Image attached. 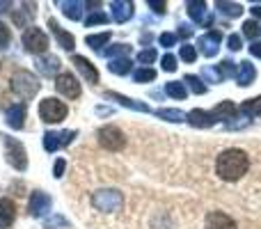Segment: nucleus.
<instances>
[{
	"instance_id": "obj_1",
	"label": "nucleus",
	"mask_w": 261,
	"mask_h": 229,
	"mask_svg": "<svg viewBox=\"0 0 261 229\" xmlns=\"http://www.w3.org/2000/svg\"><path fill=\"white\" fill-rule=\"evenodd\" d=\"M250 170V158L243 149H225L216 161V174L222 181H239Z\"/></svg>"
},
{
	"instance_id": "obj_27",
	"label": "nucleus",
	"mask_w": 261,
	"mask_h": 229,
	"mask_svg": "<svg viewBox=\"0 0 261 229\" xmlns=\"http://www.w3.org/2000/svg\"><path fill=\"white\" fill-rule=\"evenodd\" d=\"M110 41V32H101V35H87L85 44L94 50H103V46Z\"/></svg>"
},
{
	"instance_id": "obj_19",
	"label": "nucleus",
	"mask_w": 261,
	"mask_h": 229,
	"mask_svg": "<svg viewBox=\"0 0 261 229\" xmlns=\"http://www.w3.org/2000/svg\"><path fill=\"white\" fill-rule=\"evenodd\" d=\"M110 7H113V18L117 23H126L133 16V3H128V0H115Z\"/></svg>"
},
{
	"instance_id": "obj_31",
	"label": "nucleus",
	"mask_w": 261,
	"mask_h": 229,
	"mask_svg": "<svg viewBox=\"0 0 261 229\" xmlns=\"http://www.w3.org/2000/svg\"><path fill=\"white\" fill-rule=\"evenodd\" d=\"M32 16H35V12H28V14H25V5H23V9H21V12H18V9H16V12L12 14L14 23H16L18 28H25L28 23L32 21ZM28 28H30V26H28Z\"/></svg>"
},
{
	"instance_id": "obj_37",
	"label": "nucleus",
	"mask_w": 261,
	"mask_h": 229,
	"mask_svg": "<svg viewBox=\"0 0 261 229\" xmlns=\"http://www.w3.org/2000/svg\"><path fill=\"white\" fill-rule=\"evenodd\" d=\"M156 58H158V53L153 48L140 50V53H138V62L140 64H151V62H156Z\"/></svg>"
},
{
	"instance_id": "obj_9",
	"label": "nucleus",
	"mask_w": 261,
	"mask_h": 229,
	"mask_svg": "<svg viewBox=\"0 0 261 229\" xmlns=\"http://www.w3.org/2000/svg\"><path fill=\"white\" fill-rule=\"evenodd\" d=\"M55 90H58V94L67 96V99H78L81 96V83L73 73L64 71L58 73V78H55Z\"/></svg>"
},
{
	"instance_id": "obj_33",
	"label": "nucleus",
	"mask_w": 261,
	"mask_h": 229,
	"mask_svg": "<svg viewBox=\"0 0 261 229\" xmlns=\"http://www.w3.org/2000/svg\"><path fill=\"white\" fill-rule=\"evenodd\" d=\"M241 110H243L245 115H261V96H257V99H248L243 106H241Z\"/></svg>"
},
{
	"instance_id": "obj_22",
	"label": "nucleus",
	"mask_w": 261,
	"mask_h": 229,
	"mask_svg": "<svg viewBox=\"0 0 261 229\" xmlns=\"http://www.w3.org/2000/svg\"><path fill=\"white\" fill-rule=\"evenodd\" d=\"M254 76H257V69H254V64L252 62H241V67H239V73H236V81H239V85L241 87H248L250 83L254 81Z\"/></svg>"
},
{
	"instance_id": "obj_30",
	"label": "nucleus",
	"mask_w": 261,
	"mask_h": 229,
	"mask_svg": "<svg viewBox=\"0 0 261 229\" xmlns=\"http://www.w3.org/2000/svg\"><path fill=\"white\" fill-rule=\"evenodd\" d=\"M156 115L161 117V119H167V121H184L186 119V115L176 108H161V110H156Z\"/></svg>"
},
{
	"instance_id": "obj_46",
	"label": "nucleus",
	"mask_w": 261,
	"mask_h": 229,
	"mask_svg": "<svg viewBox=\"0 0 261 229\" xmlns=\"http://www.w3.org/2000/svg\"><path fill=\"white\" fill-rule=\"evenodd\" d=\"M149 7H151L156 14H165V7H167V5H165V3H156V0H149Z\"/></svg>"
},
{
	"instance_id": "obj_44",
	"label": "nucleus",
	"mask_w": 261,
	"mask_h": 229,
	"mask_svg": "<svg viewBox=\"0 0 261 229\" xmlns=\"http://www.w3.org/2000/svg\"><path fill=\"white\" fill-rule=\"evenodd\" d=\"M193 26H190V23H181L179 26V37H184V39H188L190 35H193Z\"/></svg>"
},
{
	"instance_id": "obj_11",
	"label": "nucleus",
	"mask_w": 261,
	"mask_h": 229,
	"mask_svg": "<svg viewBox=\"0 0 261 229\" xmlns=\"http://www.w3.org/2000/svg\"><path fill=\"white\" fill-rule=\"evenodd\" d=\"M220 41H222V32L218 30H208L206 35H202L197 39V46H199V53L206 55V58H213L220 48Z\"/></svg>"
},
{
	"instance_id": "obj_3",
	"label": "nucleus",
	"mask_w": 261,
	"mask_h": 229,
	"mask_svg": "<svg viewBox=\"0 0 261 229\" xmlns=\"http://www.w3.org/2000/svg\"><path fill=\"white\" fill-rule=\"evenodd\" d=\"M92 204L94 209L99 211H106V213H115L124 207V195L115 188H106V190H96L92 195Z\"/></svg>"
},
{
	"instance_id": "obj_7",
	"label": "nucleus",
	"mask_w": 261,
	"mask_h": 229,
	"mask_svg": "<svg viewBox=\"0 0 261 229\" xmlns=\"http://www.w3.org/2000/svg\"><path fill=\"white\" fill-rule=\"evenodd\" d=\"M96 138H99L101 147L108 149V151H122V149L126 147V135L113 124L101 126L99 133H96Z\"/></svg>"
},
{
	"instance_id": "obj_39",
	"label": "nucleus",
	"mask_w": 261,
	"mask_h": 229,
	"mask_svg": "<svg viewBox=\"0 0 261 229\" xmlns=\"http://www.w3.org/2000/svg\"><path fill=\"white\" fill-rule=\"evenodd\" d=\"M9 41H12V32L5 23H0V48H7Z\"/></svg>"
},
{
	"instance_id": "obj_25",
	"label": "nucleus",
	"mask_w": 261,
	"mask_h": 229,
	"mask_svg": "<svg viewBox=\"0 0 261 229\" xmlns=\"http://www.w3.org/2000/svg\"><path fill=\"white\" fill-rule=\"evenodd\" d=\"M165 94H167V96H172V99H176V101H184L186 96H188V90H186L184 83H179V81H170V83L165 85Z\"/></svg>"
},
{
	"instance_id": "obj_24",
	"label": "nucleus",
	"mask_w": 261,
	"mask_h": 229,
	"mask_svg": "<svg viewBox=\"0 0 261 229\" xmlns=\"http://www.w3.org/2000/svg\"><path fill=\"white\" fill-rule=\"evenodd\" d=\"M236 113V106H234V101H222V104H218L216 108H213V119H231Z\"/></svg>"
},
{
	"instance_id": "obj_12",
	"label": "nucleus",
	"mask_w": 261,
	"mask_h": 229,
	"mask_svg": "<svg viewBox=\"0 0 261 229\" xmlns=\"http://www.w3.org/2000/svg\"><path fill=\"white\" fill-rule=\"evenodd\" d=\"M71 64L83 73V78H85L87 83H99V71H96V67L87 58H83V55H73Z\"/></svg>"
},
{
	"instance_id": "obj_23",
	"label": "nucleus",
	"mask_w": 261,
	"mask_h": 229,
	"mask_svg": "<svg viewBox=\"0 0 261 229\" xmlns=\"http://www.w3.org/2000/svg\"><path fill=\"white\" fill-rule=\"evenodd\" d=\"M60 7H62V12L67 14L71 21H78V18L83 16V7H85V3H78V0H62Z\"/></svg>"
},
{
	"instance_id": "obj_41",
	"label": "nucleus",
	"mask_w": 261,
	"mask_h": 229,
	"mask_svg": "<svg viewBox=\"0 0 261 229\" xmlns=\"http://www.w3.org/2000/svg\"><path fill=\"white\" fill-rule=\"evenodd\" d=\"M161 64H163V69H165V71H174V69H176V58L167 53L165 58L161 60Z\"/></svg>"
},
{
	"instance_id": "obj_2",
	"label": "nucleus",
	"mask_w": 261,
	"mask_h": 229,
	"mask_svg": "<svg viewBox=\"0 0 261 229\" xmlns=\"http://www.w3.org/2000/svg\"><path fill=\"white\" fill-rule=\"evenodd\" d=\"M12 92L21 99H32L39 92V78L28 69H16L12 73Z\"/></svg>"
},
{
	"instance_id": "obj_13",
	"label": "nucleus",
	"mask_w": 261,
	"mask_h": 229,
	"mask_svg": "<svg viewBox=\"0 0 261 229\" xmlns=\"http://www.w3.org/2000/svg\"><path fill=\"white\" fill-rule=\"evenodd\" d=\"M206 229H239L234 218H229L222 211H211L206 216Z\"/></svg>"
},
{
	"instance_id": "obj_26",
	"label": "nucleus",
	"mask_w": 261,
	"mask_h": 229,
	"mask_svg": "<svg viewBox=\"0 0 261 229\" xmlns=\"http://www.w3.org/2000/svg\"><path fill=\"white\" fill-rule=\"evenodd\" d=\"M216 9H218V12H222L225 16H231V18H236V16H241V14H243V7H241L239 3H225V0H218Z\"/></svg>"
},
{
	"instance_id": "obj_15",
	"label": "nucleus",
	"mask_w": 261,
	"mask_h": 229,
	"mask_svg": "<svg viewBox=\"0 0 261 229\" xmlns=\"http://www.w3.org/2000/svg\"><path fill=\"white\" fill-rule=\"evenodd\" d=\"M48 28H50V32L55 35L58 44L62 46L64 50H73V46H76V39H73V35H69L67 30H62V28L58 26V21H55V18H50V21H48Z\"/></svg>"
},
{
	"instance_id": "obj_38",
	"label": "nucleus",
	"mask_w": 261,
	"mask_h": 229,
	"mask_svg": "<svg viewBox=\"0 0 261 229\" xmlns=\"http://www.w3.org/2000/svg\"><path fill=\"white\" fill-rule=\"evenodd\" d=\"M218 73H220L222 78H225V76H234V73H236L234 62H231V60H222V62L218 64Z\"/></svg>"
},
{
	"instance_id": "obj_48",
	"label": "nucleus",
	"mask_w": 261,
	"mask_h": 229,
	"mask_svg": "<svg viewBox=\"0 0 261 229\" xmlns=\"http://www.w3.org/2000/svg\"><path fill=\"white\" fill-rule=\"evenodd\" d=\"M9 7H12V3H5V0H3V3H0V14H5Z\"/></svg>"
},
{
	"instance_id": "obj_29",
	"label": "nucleus",
	"mask_w": 261,
	"mask_h": 229,
	"mask_svg": "<svg viewBox=\"0 0 261 229\" xmlns=\"http://www.w3.org/2000/svg\"><path fill=\"white\" fill-rule=\"evenodd\" d=\"M130 64L133 62H130L128 58H119V60H113V62L108 64V69L113 73H117V76H126V73L130 71Z\"/></svg>"
},
{
	"instance_id": "obj_8",
	"label": "nucleus",
	"mask_w": 261,
	"mask_h": 229,
	"mask_svg": "<svg viewBox=\"0 0 261 229\" xmlns=\"http://www.w3.org/2000/svg\"><path fill=\"white\" fill-rule=\"evenodd\" d=\"M73 138H76V131H48V133H44V149L48 154H55L58 149L67 147V144L73 142Z\"/></svg>"
},
{
	"instance_id": "obj_49",
	"label": "nucleus",
	"mask_w": 261,
	"mask_h": 229,
	"mask_svg": "<svg viewBox=\"0 0 261 229\" xmlns=\"http://www.w3.org/2000/svg\"><path fill=\"white\" fill-rule=\"evenodd\" d=\"M252 16L261 18V5H257V7H252Z\"/></svg>"
},
{
	"instance_id": "obj_43",
	"label": "nucleus",
	"mask_w": 261,
	"mask_h": 229,
	"mask_svg": "<svg viewBox=\"0 0 261 229\" xmlns=\"http://www.w3.org/2000/svg\"><path fill=\"white\" fill-rule=\"evenodd\" d=\"M176 44V35H172V32H163L161 35V46H165V48H170V46Z\"/></svg>"
},
{
	"instance_id": "obj_47",
	"label": "nucleus",
	"mask_w": 261,
	"mask_h": 229,
	"mask_svg": "<svg viewBox=\"0 0 261 229\" xmlns=\"http://www.w3.org/2000/svg\"><path fill=\"white\" fill-rule=\"evenodd\" d=\"M250 55L261 58V41H252V44H250Z\"/></svg>"
},
{
	"instance_id": "obj_40",
	"label": "nucleus",
	"mask_w": 261,
	"mask_h": 229,
	"mask_svg": "<svg viewBox=\"0 0 261 229\" xmlns=\"http://www.w3.org/2000/svg\"><path fill=\"white\" fill-rule=\"evenodd\" d=\"M243 35H245V37H250V39H252V37H257V35H259V26H257V23L252 21V18H250V21H245V23H243Z\"/></svg>"
},
{
	"instance_id": "obj_14",
	"label": "nucleus",
	"mask_w": 261,
	"mask_h": 229,
	"mask_svg": "<svg viewBox=\"0 0 261 229\" xmlns=\"http://www.w3.org/2000/svg\"><path fill=\"white\" fill-rule=\"evenodd\" d=\"M5 121H7L14 131H21L23 126H25V106L14 104L12 108H7V113H5Z\"/></svg>"
},
{
	"instance_id": "obj_20",
	"label": "nucleus",
	"mask_w": 261,
	"mask_h": 229,
	"mask_svg": "<svg viewBox=\"0 0 261 229\" xmlns=\"http://www.w3.org/2000/svg\"><path fill=\"white\" fill-rule=\"evenodd\" d=\"M106 99H113V101H117L119 106H124V108L138 110V113H149V106L147 104L133 101V99H128V96H124V94H117V92H106Z\"/></svg>"
},
{
	"instance_id": "obj_42",
	"label": "nucleus",
	"mask_w": 261,
	"mask_h": 229,
	"mask_svg": "<svg viewBox=\"0 0 261 229\" xmlns=\"http://www.w3.org/2000/svg\"><path fill=\"white\" fill-rule=\"evenodd\" d=\"M64 167H67V161H64V158H58V161H55V165H53V176H55V179H62Z\"/></svg>"
},
{
	"instance_id": "obj_34",
	"label": "nucleus",
	"mask_w": 261,
	"mask_h": 229,
	"mask_svg": "<svg viewBox=\"0 0 261 229\" xmlns=\"http://www.w3.org/2000/svg\"><path fill=\"white\" fill-rule=\"evenodd\" d=\"M184 81L188 83L190 90H193L195 94H204V92H206V85H204V81H202V78H197V76H193V73H188Z\"/></svg>"
},
{
	"instance_id": "obj_16",
	"label": "nucleus",
	"mask_w": 261,
	"mask_h": 229,
	"mask_svg": "<svg viewBox=\"0 0 261 229\" xmlns=\"http://www.w3.org/2000/svg\"><path fill=\"white\" fill-rule=\"evenodd\" d=\"M14 220H16V204L9 197H3L0 199V229L9 227Z\"/></svg>"
},
{
	"instance_id": "obj_35",
	"label": "nucleus",
	"mask_w": 261,
	"mask_h": 229,
	"mask_svg": "<svg viewBox=\"0 0 261 229\" xmlns=\"http://www.w3.org/2000/svg\"><path fill=\"white\" fill-rule=\"evenodd\" d=\"M179 55H181V60H184V62H195V60H197V48H195V46H190V44H186V46H181Z\"/></svg>"
},
{
	"instance_id": "obj_32",
	"label": "nucleus",
	"mask_w": 261,
	"mask_h": 229,
	"mask_svg": "<svg viewBox=\"0 0 261 229\" xmlns=\"http://www.w3.org/2000/svg\"><path fill=\"white\" fill-rule=\"evenodd\" d=\"M133 81L135 83H151V81H156V71L149 67H142L133 73Z\"/></svg>"
},
{
	"instance_id": "obj_17",
	"label": "nucleus",
	"mask_w": 261,
	"mask_h": 229,
	"mask_svg": "<svg viewBox=\"0 0 261 229\" xmlns=\"http://www.w3.org/2000/svg\"><path fill=\"white\" fill-rule=\"evenodd\" d=\"M186 121H188L190 126H197V129H208V126L216 124L213 115L206 113V110H190V113L186 115Z\"/></svg>"
},
{
	"instance_id": "obj_5",
	"label": "nucleus",
	"mask_w": 261,
	"mask_h": 229,
	"mask_svg": "<svg viewBox=\"0 0 261 229\" xmlns=\"http://www.w3.org/2000/svg\"><path fill=\"white\" fill-rule=\"evenodd\" d=\"M21 44L23 48L28 50V53H35V55H41L48 50V35H46L41 28H25V32H23L21 37Z\"/></svg>"
},
{
	"instance_id": "obj_18",
	"label": "nucleus",
	"mask_w": 261,
	"mask_h": 229,
	"mask_svg": "<svg viewBox=\"0 0 261 229\" xmlns=\"http://www.w3.org/2000/svg\"><path fill=\"white\" fill-rule=\"evenodd\" d=\"M37 69L44 78H50V76H58L60 71V60L55 55H44V58L37 60Z\"/></svg>"
},
{
	"instance_id": "obj_21",
	"label": "nucleus",
	"mask_w": 261,
	"mask_h": 229,
	"mask_svg": "<svg viewBox=\"0 0 261 229\" xmlns=\"http://www.w3.org/2000/svg\"><path fill=\"white\" fill-rule=\"evenodd\" d=\"M188 14L193 21L204 23V26H211V16H206V3L197 0V3H188Z\"/></svg>"
},
{
	"instance_id": "obj_45",
	"label": "nucleus",
	"mask_w": 261,
	"mask_h": 229,
	"mask_svg": "<svg viewBox=\"0 0 261 229\" xmlns=\"http://www.w3.org/2000/svg\"><path fill=\"white\" fill-rule=\"evenodd\" d=\"M227 44H229V50H239L241 48V35H229Z\"/></svg>"
},
{
	"instance_id": "obj_4",
	"label": "nucleus",
	"mask_w": 261,
	"mask_h": 229,
	"mask_svg": "<svg viewBox=\"0 0 261 229\" xmlns=\"http://www.w3.org/2000/svg\"><path fill=\"white\" fill-rule=\"evenodd\" d=\"M3 142H5V158H7L9 165L18 172L28 170V154H25V147L21 144V140L7 135V138H3Z\"/></svg>"
},
{
	"instance_id": "obj_36",
	"label": "nucleus",
	"mask_w": 261,
	"mask_h": 229,
	"mask_svg": "<svg viewBox=\"0 0 261 229\" xmlns=\"http://www.w3.org/2000/svg\"><path fill=\"white\" fill-rule=\"evenodd\" d=\"M103 23H108V16H106L103 12H94L92 16H87L85 26L87 28H94V26H103Z\"/></svg>"
},
{
	"instance_id": "obj_10",
	"label": "nucleus",
	"mask_w": 261,
	"mask_h": 229,
	"mask_svg": "<svg viewBox=\"0 0 261 229\" xmlns=\"http://www.w3.org/2000/svg\"><path fill=\"white\" fill-rule=\"evenodd\" d=\"M50 207H53L50 195L41 193V190H35V193L30 195V202H28V213H30L32 218H44L50 213Z\"/></svg>"
},
{
	"instance_id": "obj_28",
	"label": "nucleus",
	"mask_w": 261,
	"mask_h": 229,
	"mask_svg": "<svg viewBox=\"0 0 261 229\" xmlns=\"http://www.w3.org/2000/svg\"><path fill=\"white\" fill-rule=\"evenodd\" d=\"M101 53L106 55V58H113V60H119V55H126L130 53V46L128 44H113V46H108V48H103Z\"/></svg>"
},
{
	"instance_id": "obj_6",
	"label": "nucleus",
	"mask_w": 261,
	"mask_h": 229,
	"mask_svg": "<svg viewBox=\"0 0 261 229\" xmlns=\"http://www.w3.org/2000/svg\"><path fill=\"white\" fill-rule=\"evenodd\" d=\"M67 115H69L67 104L60 99L48 96V99H44L39 104V117H41V121H46V124H58V121H62Z\"/></svg>"
}]
</instances>
